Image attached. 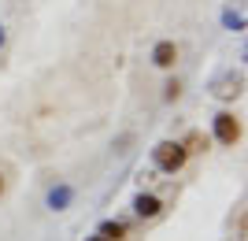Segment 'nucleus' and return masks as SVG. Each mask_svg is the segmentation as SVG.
Here are the masks:
<instances>
[{
  "label": "nucleus",
  "mask_w": 248,
  "mask_h": 241,
  "mask_svg": "<svg viewBox=\"0 0 248 241\" xmlns=\"http://www.w3.org/2000/svg\"><path fill=\"white\" fill-rule=\"evenodd\" d=\"M215 137H218L226 148L241 145V137H245V126H241V119L233 115V112H218V115H215Z\"/></svg>",
  "instance_id": "nucleus-2"
},
{
  "label": "nucleus",
  "mask_w": 248,
  "mask_h": 241,
  "mask_svg": "<svg viewBox=\"0 0 248 241\" xmlns=\"http://www.w3.org/2000/svg\"><path fill=\"white\" fill-rule=\"evenodd\" d=\"M152 63L159 67V71H174V63H178V45H174V41H155Z\"/></svg>",
  "instance_id": "nucleus-3"
},
{
  "label": "nucleus",
  "mask_w": 248,
  "mask_h": 241,
  "mask_svg": "<svg viewBox=\"0 0 248 241\" xmlns=\"http://www.w3.org/2000/svg\"><path fill=\"white\" fill-rule=\"evenodd\" d=\"M0 45H4V26H0Z\"/></svg>",
  "instance_id": "nucleus-11"
},
{
  "label": "nucleus",
  "mask_w": 248,
  "mask_h": 241,
  "mask_svg": "<svg viewBox=\"0 0 248 241\" xmlns=\"http://www.w3.org/2000/svg\"><path fill=\"white\" fill-rule=\"evenodd\" d=\"M67 200H71V189H52V197H48V204H52V208H56V211H60L63 204H67Z\"/></svg>",
  "instance_id": "nucleus-9"
},
{
  "label": "nucleus",
  "mask_w": 248,
  "mask_h": 241,
  "mask_svg": "<svg viewBox=\"0 0 248 241\" xmlns=\"http://www.w3.org/2000/svg\"><path fill=\"white\" fill-rule=\"evenodd\" d=\"M96 234H104L108 241H126L130 226H126V223H119V219H108V223H100V230H96Z\"/></svg>",
  "instance_id": "nucleus-6"
},
{
  "label": "nucleus",
  "mask_w": 248,
  "mask_h": 241,
  "mask_svg": "<svg viewBox=\"0 0 248 241\" xmlns=\"http://www.w3.org/2000/svg\"><path fill=\"white\" fill-rule=\"evenodd\" d=\"M152 163L163 171V175H178V171L189 163V152H186L182 141H159V145L152 148Z\"/></svg>",
  "instance_id": "nucleus-1"
},
{
  "label": "nucleus",
  "mask_w": 248,
  "mask_h": 241,
  "mask_svg": "<svg viewBox=\"0 0 248 241\" xmlns=\"http://www.w3.org/2000/svg\"><path fill=\"white\" fill-rule=\"evenodd\" d=\"M215 93H218V96H241V78H226Z\"/></svg>",
  "instance_id": "nucleus-7"
},
{
  "label": "nucleus",
  "mask_w": 248,
  "mask_h": 241,
  "mask_svg": "<svg viewBox=\"0 0 248 241\" xmlns=\"http://www.w3.org/2000/svg\"><path fill=\"white\" fill-rule=\"evenodd\" d=\"M85 241H108V238H104V234H93V238H85Z\"/></svg>",
  "instance_id": "nucleus-10"
},
{
  "label": "nucleus",
  "mask_w": 248,
  "mask_h": 241,
  "mask_svg": "<svg viewBox=\"0 0 248 241\" xmlns=\"http://www.w3.org/2000/svg\"><path fill=\"white\" fill-rule=\"evenodd\" d=\"M182 145H186V152H189V156H200V152H207L211 137H207L204 130H189V134L182 137Z\"/></svg>",
  "instance_id": "nucleus-5"
},
{
  "label": "nucleus",
  "mask_w": 248,
  "mask_h": 241,
  "mask_svg": "<svg viewBox=\"0 0 248 241\" xmlns=\"http://www.w3.org/2000/svg\"><path fill=\"white\" fill-rule=\"evenodd\" d=\"M0 193H4V178H0Z\"/></svg>",
  "instance_id": "nucleus-12"
},
{
  "label": "nucleus",
  "mask_w": 248,
  "mask_h": 241,
  "mask_svg": "<svg viewBox=\"0 0 248 241\" xmlns=\"http://www.w3.org/2000/svg\"><path fill=\"white\" fill-rule=\"evenodd\" d=\"M178 96H182V82H178V78H170V82L163 85V100H170V104H174Z\"/></svg>",
  "instance_id": "nucleus-8"
},
{
  "label": "nucleus",
  "mask_w": 248,
  "mask_h": 241,
  "mask_svg": "<svg viewBox=\"0 0 248 241\" xmlns=\"http://www.w3.org/2000/svg\"><path fill=\"white\" fill-rule=\"evenodd\" d=\"M163 211V200L155 197V193H137V200H134V215L137 219H155Z\"/></svg>",
  "instance_id": "nucleus-4"
}]
</instances>
